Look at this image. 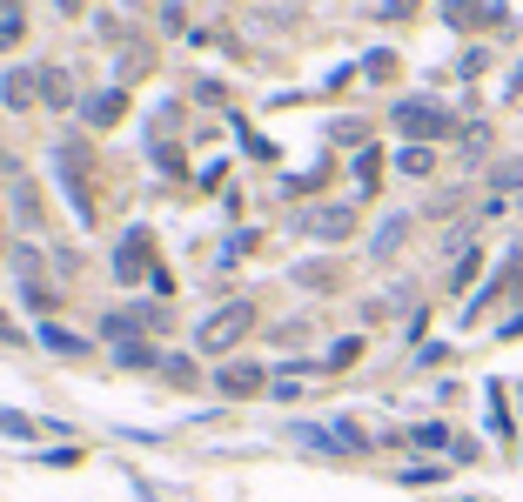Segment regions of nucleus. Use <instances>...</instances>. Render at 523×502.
Masks as SVG:
<instances>
[{
  "label": "nucleus",
  "instance_id": "f3484780",
  "mask_svg": "<svg viewBox=\"0 0 523 502\" xmlns=\"http://www.w3.org/2000/svg\"><path fill=\"white\" fill-rule=\"evenodd\" d=\"M0 429H7V436H34V422H27V415H14V409H0Z\"/></svg>",
  "mask_w": 523,
  "mask_h": 502
},
{
  "label": "nucleus",
  "instance_id": "f8f14e48",
  "mask_svg": "<svg viewBox=\"0 0 523 502\" xmlns=\"http://www.w3.org/2000/svg\"><path fill=\"white\" fill-rule=\"evenodd\" d=\"M41 342H47L54 355H88V342H81V335H68L61 322H47V328H41Z\"/></svg>",
  "mask_w": 523,
  "mask_h": 502
},
{
  "label": "nucleus",
  "instance_id": "9b49d317",
  "mask_svg": "<svg viewBox=\"0 0 523 502\" xmlns=\"http://www.w3.org/2000/svg\"><path fill=\"white\" fill-rule=\"evenodd\" d=\"M114 355H121L128 369H148V362H155V349H148L141 335H114Z\"/></svg>",
  "mask_w": 523,
  "mask_h": 502
},
{
  "label": "nucleus",
  "instance_id": "412c9836",
  "mask_svg": "<svg viewBox=\"0 0 523 502\" xmlns=\"http://www.w3.org/2000/svg\"><path fill=\"white\" fill-rule=\"evenodd\" d=\"M497 188H523V161H503V168H497Z\"/></svg>",
  "mask_w": 523,
  "mask_h": 502
},
{
  "label": "nucleus",
  "instance_id": "393cba45",
  "mask_svg": "<svg viewBox=\"0 0 523 502\" xmlns=\"http://www.w3.org/2000/svg\"><path fill=\"white\" fill-rule=\"evenodd\" d=\"M0 255H7V235H0Z\"/></svg>",
  "mask_w": 523,
  "mask_h": 502
},
{
  "label": "nucleus",
  "instance_id": "f03ea898",
  "mask_svg": "<svg viewBox=\"0 0 523 502\" xmlns=\"http://www.w3.org/2000/svg\"><path fill=\"white\" fill-rule=\"evenodd\" d=\"M61 175H68L74 215H81V221H94L101 208H94V154H88V141H61Z\"/></svg>",
  "mask_w": 523,
  "mask_h": 502
},
{
  "label": "nucleus",
  "instance_id": "dca6fc26",
  "mask_svg": "<svg viewBox=\"0 0 523 502\" xmlns=\"http://www.w3.org/2000/svg\"><path fill=\"white\" fill-rule=\"evenodd\" d=\"M443 442H450L443 422H423V429H416V449H443Z\"/></svg>",
  "mask_w": 523,
  "mask_h": 502
},
{
  "label": "nucleus",
  "instance_id": "39448f33",
  "mask_svg": "<svg viewBox=\"0 0 523 502\" xmlns=\"http://www.w3.org/2000/svg\"><path fill=\"white\" fill-rule=\"evenodd\" d=\"M0 101L21 114V108H34L41 101V67H14V74H0Z\"/></svg>",
  "mask_w": 523,
  "mask_h": 502
},
{
  "label": "nucleus",
  "instance_id": "a878e982",
  "mask_svg": "<svg viewBox=\"0 0 523 502\" xmlns=\"http://www.w3.org/2000/svg\"><path fill=\"white\" fill-rule=\"evenodd\" d=\"M517 88H523V74H517Z\"/></svg>",
  "mask_w": 523,
  "mask_h": 502
},
{
  "label": "nucleus",
  "instance_id": "6e6552de",
  "mask_svg": "<svg viewBox=\"0 0 523 502\" xmlns=\"http://www.w3.org/2000/svg\"><path fill=\"white\" fill-rule=\"evenodd\" d=\"M81 114H88L94 128H114V121L128 114V88H101L94 101H81Z\"/></svg>",
  "mask_w": 523,
  "mask_h": 502
},
{
  "label": "nucleus",
  "instance_id": "1a4fd4ad",
  "mask_svg": "<svg viewBox=\"0 0 523 502\" xmlns=\"http://www.w3.org/2000/svg\"><path fill=\"white\" fill-rule=\"evenodd\" d=\"M21 41H27V7L21 0H0V54L21 47Z\"/></svg>",
  "mask_w": 523,
  "mask_h": 502
},
{
  "label": "nucleus",
  "instance_id": "20e7f679",
  "mask_svg": "<svg viewBox=\"0 0 523 502\" xmlns=\"http://www.w3.org/2000/svg\"><path fill=\"white\" fill-rule=\"evenodd\" d=\"M114 275H121V282L155 275V235H148V228H128V235H121V248H114Z\"/></svg>",
  "mask_w": 523,
  "mask_h": 502
},
{
  "label": "nucleus",
  "instance_id": "5701e85b",
  "mask_svg": "<svg viewBox=\"0 0 523 502\" xmlns=\"http://www.w3.org/2000/svg\"><path fill=\"white\" fill-rule=\"evenodd\" d=\"M54 7H61V14H81V7H88V0H54Z\"/></svg>",
  "mask_w": 523,
  "mask_h": 502
},
{
  "label": "nucleus",
  "instance_id": "6ab92c4d",
  "mask_svg": "<svg viewBox=\"0 0 523 502\" xmlns=\"http://www.w3.org/2000/svg\"><path fill=\"white\" fill-rule=\"evenodd\" d=\"M403 228H410V221H389L383 235H376V255H389V248H396V241H403Z\"/></svg>",
  "mask_w": 523,
  "mask_h": 502
},
{
  "label": "nucleus",
  "instance_id": "9d476101",
  "mask_svg": "<svg viewBox=\"0 0 523 502\" xmlns=\"http://www.w3.org/2000/svg\"><path fill=\"white\" fill-rule=\"evenodd\" d=\"M41 101L47 108H74V81L61 74V67H41Z\"/></svg>",
  "mask_w": 523,
  "mask_h": 502
},
{
  "label": "nucleus",
  "instance_id": "4468645a",
  "mask_svg": "<svg viewBox=\"0 0 523 502\" xmlns=\"http://www.w3.org/2000/svg\"><path fill=\"white\" fill-rule=\"evenodd\" d=\"M14 208H21V221H27V228H41V195H34L27 181H14Z\"/></svg>",
  "mask_w": 523,
  "mask_h": 502
},
{
  "label": "nucleus",
  "instance_id": "0eeeda50",
  "mask_svg": "<svg viewBox=\"0 0 523 502\" xmlns=\"http://www.w3.org/2000/svg\"><path fill=\"white\" fill-rule=\"evenodd\" d=\"M302 228H309L316 241H349V228H356V208H316Z\"/></svg>",
  "mask_w": 523,
  "mask_h": 502
},
{
  "label": "nucleus",
  "instance_id": "aec40b11",
  "mask_svg": "<svg viewBox=\"0 0 523 502\" xmlns=\"http://www.w3.org/2000/svg\"><path fill=\"white\" fill-rule=\"evenodd\" d=\"M302 282H309V288H329V282H336V268H322V262H309V268H302Z\"/></svg>",
  "mask_w": 523,
  "mask_h": 502
},
{
  "label": "nucleus",
  "instance_id": "ddd939ff",
  "mask_svg": "<svg viewBox=\"0 0 523 502\" xmlns=\"http://www.w3.org/2000/svg\"><path fill=\"white\" fill-rule=\"evenodd\" d=\"M396 168H403V175H430V168H436V154H430V148H416V141H410V148L396 154Z\"/></svg>",
  "mask_w": 523,
  "mask_h": 502
},
{
  "label": "nucleus",
  "instance_id": "f257e3e1",
  "mask_svg": "<svg viewBox=\"0 0 523 502\" xmlns=\"http://www.w3.org/2000/svg\"><path fill=\"white\" fill-rule=\"evenodd\" d=\"M249 328H255V302H228V308H215V315L202 322V335H195V342H202V355H228L242 335H249Z\"/></svg>",
  "mask_w": 523,
  "mask_h": 502
},
{
  "label": "nucleus",
  "instance_id": "2eb2a0df",
  "mask_svg": "<svg viewBox=\"0 0 523 502\" xmlns=\"http://www.w3.org/2000/svg\"><path fill=\"white\" fill-rule=\"evenodd\" d=\"M161 375H168L175 389H188V382H195V362H188V355H168V362H161Z\"/></svg>",
  "mask_w": 523,
  "mask_h": 502
},
{
  "label": "nucleus",
  "instance_id": "7ed1b4c3",
  "mask_svg": "<svg viewBox=\"0 0 523 502\" xmlns=\"http://www.w3.org/2000/svg\"><path fill=\"white\" fill-rule=\"evenodd\" d=\"M389 121H396V134H410L416 148H430V141H443V134L456 128L436 101H396V114H389Z\"/></svg>",
  "mask_w": 523,
  "mask_h": 502
},
{
  "label": "nucleus",
  "instance_id": "b1692460",
  "mask_svg": "<svg viewBox=\"0 0 523 502\" xmlns=\"http://www.w3.org/2000/svg\"><path fill=\"white\" fill-rule=\"evenodd\" d=\"M0 342H14V322H7V308H0Z\"/></svg>",
  "mask_w": 523,
  "mask_h": 502
},
{
  "label": "nucleus",
  "instance_id": "423d86ee",
  "mask_svg": "<svg viewBox=\"0 0 523 502\" xmlns=\"http://www.w3.org/2000/svg\"><path fill=\"white\" fill-rule=\"evenodd\" d=\"M215 389H222V395H235V402H249V395H262V389H269V375L255 369V362H228V369L215 375Z\"/></svg>",
  "mask_w": 523,
  "mask_h": 502
},
{
  "label": "nucleus",
  "instance_id": "4be33fe9",
  "mask_svg": "<svg viewBox=\"0 0 523 502\" xmlns=\"http://www.w3.org/2000/svg\"><path fill=\"white\" fill-rule=\"evenodd\" d=\"M0 181H21V161L14 154H0Z\"/></svg>",
  "mask_w": 523,
  "mask_h": 502
},
{
  "label": "nucleus",
  "instance_id": "a211bd4d",
  "mask_svg": "<svg viewBox=\"0 0 523 502\" xmlns=\"http://www.w3.org/2000/svg\"><path fill=\"white\" fill-rule=\"evenodd\" d=\"M356 355H363V342H336V349H329V369H349Z\"/></svg>",
  "mask_w": 523,
  "mask_h": 502
}]
</instances>
